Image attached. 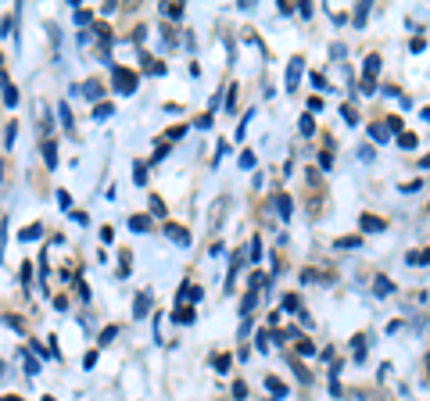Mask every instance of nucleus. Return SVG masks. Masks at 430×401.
<instances>
[{"mask_svg":"<svg viewBox=\"0 0 430 401\" xmlns=\"http://www.w3.org/2000/svg\"><path fill=\"white\" fill-rule=\"evenodd\" d=\"M0 94H4V104H7V107H14V104L22 100L18 86H14V79H11V75H7L4 68H0Z\"/></svg>","mask_w":430,"mask_h":401,"instance_id":"obj_2","label":"nucleus"},{"mask_svg":"<svg viewBox=\"0 0 430 401\" xmlns=\"http://www.w3.org/2000/svg\"><path fill=\"white\" fill-rule=\"evenodd\" d=\"M151 215H129V229H136V233H151Z\"/></svg>","mask_w":430,"mask_h":401,"instance_id":"obj_9","label":"nucleus"},{"mask_svg":"<svg viewBox=\"0 0 430 401\" xmlns=\"http://www.w3.org/2000/svg\"><path fill=\"white\" fill-rule=\"evenodd\" d=\"M83 365H86V369H94V365H97V348H94V351H86V358H83Z\"/></svg>","mask_w":430,"mask_h":401,"instance_id":"obj_49","label":"nucleus"},{"mask_svg":"<svg viewBox=\"0 0 430 401\" xmlns=\"http://www.w3.org/2000/svg\"><path fill=\"white\" fill-rule=\"evenodd\" d=\"M301 72H305V61L301 57H294L287 65V90H298V79H301Z\"/></svg>","mask_w":430,"mask_h":401,"instance_id":"obj_5","label":"nucleus"},{"mask_svg":"<svg viewBox=\"0 0 430 401\" xmlns=\"http://www.w3.org/2000/svg\"><path fill=\"white\" fill-rule=\"evenodd\" d=\"M405 261H409V265H420V269H423V265H427V248L409 251V258H405Z\"/></svg>","mask_w":430,"mask_h":401,"instance_id":"obj_24","label":"nucleus"},{"mask_svg":"<svg viewBox=\"0 0 430 401\" xmlns=\"http://www.w3.org/2000/svg\"><path fill=\"white\" fill-rule=\"evenodd\" d=\"M40 233H43V226H40V222H33V226H25V229H22L18 237H22V240H36Z\"/></svg>","mask_w":430,"mask_h":401,"instance_id":"obj_31","label":"nucleus"},{"mask_svg":"<svg viewBox=\"0 0 430 401\" xmlns=\"http://www.w3.org/2000/svg\"><path fill=\"white\" fill-rule=\"evenodd\" d=\"M111 115H115V104H111V100H101V104L94 107V118H97V122H104V118H111Z\"/></svg>","mask_w":430,"mask_h":401,"instance_id":"obj_16","label":"nucleus"},{"mask_svg":"<svg viewBox=\"0 0 430 401\" xmlns=\"http://www.w3.org/2000/svg\"><path fill=\"white\" fill-rule=\"evenodd\" d=\"M319 168L322 172H333V150H319Z\"/></svg>","mask_w":430,"mask_h":401,"instance_id":"obj_26","label":"nucleus"},{"mask_svg":"<svg viewBox=\"0 0 430 401\" xmlns=\"http://www.w3.org/2000/svg\"><path fill=\"white\" fill-rule=\"evenodd\" d=\"M57 204H61V208H65V211L72 208V197H68V190H57Z\"/></svg>","mask_w":430,"mask_h":401,"instance_id":"obj_44","label":"nucleus"},{"mask_svg":"<svg viewBox=\"0 0 430 401\" xmlns=\"http://www.w3.org/2000/svg\"><path fill=\"white\" fill-rule=\"evenodd\" d=\"M0 68H4V54H0Z\"/></svg>","mask_w":430,"mask_h":401,"instance_id":"obj_55","label":"nucleus"},{"mask_svg":"<svg viewBox=\"0 0 430 401\" xmlns=\"http://www.w3.org/2000/svg\"><path fill=\"white\" fill-rule=\"evenodd\" d=\"M151 301H155V298H151L147 290H144V294H136V301H133V319H144V315L151 312Z\"/></svg>","mask_w":430,"mask_h":401,"instance_id":"obj_6","label":"nucleus"},{"mask_svg":"<svg viewBox=\"0 0 430 401\" xmlns=\"http://www.w3.org/2000/svg\"><path fill=\"white\" fill-rule=\"evenodd\" d=\"M359 244H362L359 237H344V240H337L333 248H337V251H348V248H359Z\"/></svg>","mask_w":430,"mask_h":401,"instance_id":"obj_36","label":"nucleus"},{"mask_svg":"<svg viewBox=\"0 0 430 401\" xmlns=\"http://www.w3.org/2000/svg\"><path fill=\"white\" fill-rule=\"evenodd\" d=\"M276 211H280V219H290V215H294V200L287 194H276Z\"/></svg>","mask_w":430,"mask_h":401,"instance_id":"obj_8","label":"nucleus"},{"mask_svg":"<svg viewBox=\"0 0 430 401\" xmlns=\"http://www.w3.org/2000/svg\"><path fill=\"white\" fill-rule=\"evenodd\" d=\"M194 319H197V312H194L190 304H187V308H176V315H172V322H179V326H190Z\"/></svg>","mask_w":430,"mask_h":401,"instance_id":"obj_13","label":"nucleus"},{"mask_svg":"<svg viewBox=\"0 0 430 401\" xmlns=\"http://www.w3.org/2000/svg\"><path fill=\"white\" fill-rule=\"evenodd\" d=\"M161 11L168 14V18H176V22L183 18V4H179V0H168V4H161Z\"/></svg>","mask_w":430,"mask_h":401,"instance_id":"obj_21","label":"nucleus"},{"mask_svg":"<svg viewBox=\"0 0 430 401\" xmlns=\"http://www.w3.org/2000/svg\"><path fill=\"white\" fill-rule=\"evenodd\" d=\"M136 72H129L126 65H115L111 68V86H115V94H122V97H129V94H136Z\"/></svg>","mask_w":430,"mask_h":401,"instance_id":"obj_1","label":"nucleus"},{"mask_svg":"<svg viewBox=\"0 0 430 401\" xmlns=\"http://www.w3.org/2000/svg\"><path fill=\"white\" fill-rule=\"evenodd\" d=\"M165 154H168V144H158V147H155V158H151V165H158ZM151 165H147V168H151Z\"/></svg>","mask_w":430,"mask_h":401,"instance_id":"obj_41","label":"nucleus"},{"mask_svg":"<svg viewBox=\"0 0 430 401\" xmlns=\"http://www.w3.org/2000/svg\"><path fill=\"white\" fill-rule=\"evenodd\" d=\"M215 369H219V373H229V354H219V358H215Z\"/></svg>","mask_w":430,"mask_h":401,"instance_id":"obj_46","label":"nucleus"},{"mask_svg":"<svg viewBox=\"0 0 430 401\" xmlns=\"http://www.w3.org/2000/svg\"><path fill=\"white\" fill-rule=\"evenodd\" d=\"M57 115H61V122H65V129H72V126H75V118H72V107H68V104H57Z\"/></svg>","mask_w":430,"mask_h":401,"instance_id":"obj_28","label":"nucleus"},{"mask_svg":"<svg viewBox=\"0 0 430 401\" xmlns=\"http://www.w3.org/2000/svg\"><path fill=\"white\" fill-rule=\"evenodd\" d=\"M4 326L14 330V333H25V326H22V319H18V315H4Z\"/></svg>","mask_w":430,"mask_h":401,"instance_id":"obj_34","label":"nucleus"},{"mask_svg":"<svg viewBox=\"0 0 430 401\" xmlns=\"http://www.w3.org/2000/svg\"><path fill=\"white\" fill-rule=\"evenodd\" d=\"M294 351H298V354H316V344L309 341V337H298V344H294Z\"/></svg>","mask_w":430,"mask_h":401,"instance_id":"obj_25","label":"nucleus"},{"mask_svg":"<svg viewBox=\"0 0 430 401\" xmlns=\"http://www.w3.org/2000/svg\"><path fill=\"white\" fill-rule=\"evenodd\" d=\"M233 398H237V401H244V398H248V383H244V380H237V383H233Z\"/></svg>","mask_w":430,"mask_h":401,"instance_id":"obj_39","label":"nucleus"},{"mask_svg":"<svg viewBox=\"0 0 430 401\" xmlns=\"http://www.w3.org/2000/svg\"><path fill=\"white\" fill-rule=\"evenodd\" d=\"M283 312H298V294H287L283 298Z\"/></svg>","mask_w":430,"mask_h":401,"instance_id":"obj_42","label":"nucleus"},{"mask_svg":"<svg viewBox=\"0 0 430 401\" xmlns=\"http://www.w3.org/2000/svg\"><path fill=\"white\" fill-rule=\"evenodd\" d=\"M75 22H79V25H90V22H94V11L79 7V11H75Z\"/></svg>","mask_w":430,"mask_h":401,"instance_id":"obj_38","label":"nucleus"},{"mask_svg":"<svg viewBox=\"0 0 430 401\" xmlns=\"http://www.w3.org/2000/svg\"><path fill=\"white\" fill-rule=\"evenodd\" d=\"M351 351H355V362H366V337L362 333L351 337Z\"/></svg>","mask_w":430,"mask_h":401,"instance_id":"obj_17","label":"nucleus"},{"mask_svg":"<svg viewBox=\"0 0 430 401\" xmlns=\"http://www.w3.org/2000/svg\"><path fill=\"white\" fill-rule=\"evenodd\" d=\"M362 94H376V79H362Z\"/></svg>","mask_w":430,"mask_h":401,"instance_id":"obj_51","label":"nucleus"},{"mask_svg":"<svg viewBox=\"0 0 430 401\" xmlns=\"http://www.w3.org/2000/svg\"><path fill=\"white\" fill-rule=\"evenodd\" d=\"M398 147H402V150H416L420 147V136L416 133H398Z\"/></svg>","mask_w":430,"mask_h":401,"instance_id":"obj_15","label":"nucleus"},{"mask_svg":"<svg viewBox=\"0 0 430 401\" xmlns=\"http://www.w3.org/2000/svg\"><path fill=\"white\" fill-rule=\"evenodd\" d=\"M240 261H244V251H233V254H229V283H233V276H237V269H240Z\"/></svg>","mask_w":430,"mask_h":401,"instance_id":"obj_27","label":"nucleus"},{"mask_svg":"<svg viewBox=\"0 0 430 401\" xmlns=\"http://www.w3.org/2000/svg\"><path fill=\"white\" fill-rule=\"evenodd\" d=\"M0 401H25V398H22V394H4Z\"/></svg>","mask_w":430,"mask_h":401,"instance_id":"obj_52","label":"nucleus"},{"mask_svg":"<svg viewBox=\"0 0 430 401\" xmlns=\"http://www.w3.org/2000/svg\"><path fill=\"white\" fill-rule=\"evenodd\" d=\"M0 376H4V362H0Z\"/></svg>","mask_w":430,"mask_h":401,"instance_id":"obj_56","label":"nucleus"},{"mask_svg":"<svg viewBox=\"0 0 430 401\" xmlns=\"http://www.w3.org/2000/svg\"><path fill=\"white\" fill-rule=\"evenodd\" d=\"M147 211H151V219H165V215H168V208H165L161 197H151V200H147Z\"/></svg>","mask_w":430,"mask_h":401,"instance_id":"obj_12","label":"nucleus"},{"mask_svg":"<svg viewBox=\"0 0 430 401\" xmlns=\"http://www.w3.org/2000/svg\"><path fill=\"white\" fill-rule=\"evenodd\" d=\"M22 362H25V373H29V376H36V373H40V362L33 358V354H29V348H22Z\"/></svg>","mask_w":430,"mask_h":401,"instance_id":"obj_20","label":"nucleus"},{"mask_svg":"<svg viewBox=\"0 0 430 401\" xmlns=\"http://www.w3.org/2000/svg\"><path fill=\"white\" fill-rule=\"evenodd\" d=\"M376 72H380V54H370L366 57V75L362 79H376Z\"/></svg>","mask_w":430,"mask_h":401,"instance_id":"obj_19","label":"nucleus"},{"mask_svg":"<svg viewBox=\"0 0 430 401\" xmlns=\"http://www.w3.org/2000/svg\"><path fill=\"white\" fill-rule=\"evenodd\" d=\"M115 337H118V326H108V330L101 333V341H97V348H108V344L115 341Z\"/></svg>","mask_w":430,"mask_h":401,"instance_id":"obj_32","label":"nucleus"},{"mask_svg":"<svg viewBox=\"0 0 430 401\" xmlns=\"http://www.w3.org/2000/svg\"><path fill=\"white\" fill-rule=\"evenodd\" d=\"M255 301H258V294L251 290V294H244V301H240V315H248L251 308H255Z\"/></svg>","mask_w":430,"mask_h":401,"instance_id":"obj_33","label":"nucleus"},{"mask_svg":"<svg viewBox=\"0 0 430 401\" xmlns=\"http://www.w3.org/2000/svg\"><path fill=\"white\" fill-rule=\"evenodd\" d=\"M226 204H229L226 197H219V200H215V208H212V215H208V226H212V233H219V226H222V219H226Z\"/></svg>","mask_w":430,"mask_h":401,"instance_id":"obj_3","label":"nucleus"},{"mask_svg":"<svg viewBox=\"0 0 430 401\" xmlns=\"http://www.w3.org/2000/svg\"><path fill=\"white\" fill-rule=\"evenodd\" d=\"M373 294H376V298H391V294H394L391 276H376V280H373Z\"/></svg>","mask_w":430,"mask_h":401,"instance_id":"obj_7","label":"nucleus"},{"mask_svg":"<svg viewBox=\"0 0 430 401\" xmlns=\"http://www.w3.org/2000/svg\"><path fill=\"white\" fill-rule=\"evenodd\" d=\"M0 183H4V161H0Z\"/></svg>","mask_w":430,"mask_h":401,"instance_id":"obj_53","label":"nucleus"},{"mask_svg":"<svg viewBox=\"0 0 430 401\" xmlns=\"http://www.w3.org/2000/svg\"><path fill=\"white\" fill-rule=\"evenodd\" d=\"M248 258L251 261H262V240H258V237H251V244H248Z\"/></svg>","mask_w":430,"mask_h":401,"instance_id":"obj_23","label":"nucleus"},{"mask_svg":"<svg viewBox=\"0 0 430 401\" xmlns=\"http://www.w3.org/2000/svg\"><path fill=\"white\" fill-rule=\"evenodd\" d=\"M43 401H57V398H51V394H43Z\"/></svg>","mask_w":430,"mask_h":401,"instance_id":"obj_54","label":"nucleus"},{"mask_svg":"<svg viewBox=\"0 0 430 401\" xmlns=\"http://www.w3.org/2000/svg\"><path fill=\"white\" fill-rule=\"evenodd\" d=\"M14 136H18V126H14V122H7V133H4V147H7V150L14 147Z\"/></svg>","mask_w":430,"mask_h":401,"instance_id":"obj_35","label":"nucleus"},{"mask_svg":"<svg viewBox=\"0 0 430 401\" xmlns=\"http://www.w3.org/2000/svg\"><path fill=\"white\" fill-rule=\"evenodd\" d=\"M255 348H258V351H269V333H258V337H255Z\"/></svg>","mask_w":430,"mask_h":401,"instance_id":"obj_45","label":"nucleus"},{"mask_svg":"<svg viewBox=\"0 0 430 401\" xmlns=\"http://www.w3.org/2000/svg\"><path fill=\"white\" fill-rule=\"evenodd\" d=\"M248 333H251V319L244 315V319H240V341H244V337H248Z\"/></svg>","mask_w":430,"mask_h":401,"instance_id":"obj_50","label":"nucleus"},{"mask_svg":"<svg viewBox=\"0 0 430 401\" xmlns=\"http://www.w3.org/2000/svg\"><path fill=\"white\" fill-rule=\"evenodd\" d=\"M165 233H168V237H172L176 244H183V248H190V233H187V229H179V226H168V229H165Z\"/></svg>","mask_w":430,"mask_h":401,"instance_id":"obj_18","label":"nucleus"},{"mask_svg":"<svg viewBox=\"0 0 430 401\" xmlns=\"http://www.w3.org/2000/svg\"><path fill=\"white\" fill-rule=\"evenodd\" d=\"M43 161H47V168H57V144L54 140H43Z\"/></svg>","mask_w":430,"mask_h":401,"instance_id":"obj_11","label":"nucleus"},{"mask_svg":"<svg viewBox=\"0 0 430 401\" xmlns=\"http://www.w3.org/2000/svg\"><path fill=\"white\" fill-rule=\"evenodd\" d=\"M83 94H86L90 100H101V97H104V86H101V79H86V83H83Z\"/></svg>","mask_w":430,"mask_h":401,"instance_id":"obj_10","label":"nucleus"},{"mask_svg":"<svg viewBox=\"0 0 430 401\" xmlns=\"http://www.w3.org/2000/svg\"><path fill=\"white\" fill-rule=\"evenodd\" d=\"M266 391H269L272 398H287V383H280L276 376H266Z\"/></svg>","mask_w":430,"mask_h":401,"instance_id":"obj_14","label":"nucleus"},{"mask_svg":"<svg viewBox=\"0 0 430 401\" xmlns=\"http://www.w3.org/2000/svg\"><path fill=\"white\" fill-rule=\"evenodd\" d=\"M383 133H387V136H391V133H405L402 115H391V118H387V126H383Z\"/></svg>","mask_w":430,"mask_h":401,"instance_id":"obj_22","label":"nucleus"},{"mask_svg":"<svg viewBox=\"0 0 430 401\" xmlns=\"http://www.w3.org/2000/svg\"><path fill=\"white\" fill-rule=\"evenodd\" d=\"M359 226L366 229V233H383V229H387V222L376 219V215H370V211H362V215H359Z\"/></svg>","mask_w":430,"mask_h":401,"instance_id":"obj_4","label":"nucleus"},{"mask_svg":"<svg viewBox=\"0 0 430 401\" xmlns=\"http://www.w3.org/2000/svg\"><path fill=\"white\" fill-rule=\"evenodd\" d=\"M240 168H255V154H251V150L240 154Z\"/></svg>","mask_w":430,"mask_h":401,"instance_id":"obj_43","label":"nucleus"},{"mask_svg":"<svg viewBox=\"0 0 430 401\" xmlns=\"http://www.w3.org/2000/svg\"><path fill=\"white\" fill-rule=\"evenodd\" d=\"M341 115H344V122H359V118H355V107H351V104L341 107Z\"/></svg>","mask_w":430,"mask_h":401,"instance_id":"obj_47","label":"nucleus"},{"mask_svg":"<svg viewBox=\"0 0 430 401\" xmlns=\"http://www.w3.org/2000/svg\"><path fill=\"white\" fill-rule=\"evenodd\" d=\"M370 136L376 144H387V133H383V126H370Z\"/></svg>","mask_w":430,"mask_h":401,"instance_id":"obj_40","label":"nucleus"},{"mask_svg":"<svg viewBox=\"0 0 430 401\" xmlns=\"http://www.w3.org/2000/svg\"><path fill=\"white\" fill-rule=\"evenodd\" d=\"M366 14H370V4H359V7H355V14H351V22H355V25H362V22H366Z\"/></svg>","mask_w":430,"mask_h":401,"instance_id":"obj_37","label":"nucleus"},{"mask_svg":"<svg viewBox=\"0 0 430 401\" xmlns=\"http://www.w3.org/2000/svg\"><path fill=\"white\" fill-rule=\"evenodd\" d=\"M298 129H301V136H312V133H316V122H312V115H301Z\"/></svg>","mask_w":430,"mask_h":401,"instance_id":"obj_29","label":"nucleus"},{"mask_svg":"<svg viewBox=\"0 0 430 401\" xmlns=\"http://www.w3.org/2000/svg\"><path fill=\"white\" fill-rule=\"evenodd\" d=\"M133 172H136L133 179H136V183H140V187H144V183L151 179V176H147V161H136V165H133Z\"/></svg>","mask_w":430,"mask_h":401,"instance_id":"obj_30","label":"nucleus"},{"mask_svg":"<svg viewBox=\"0 0 430 401\" xmlns=\"http://www.w3.org/2000/svg\"><path fill=\"white\" fill-rule=\"evenodd\" d=\"M183 133H187V126H172V129H168L165 136H168V140H179V136H183Z\"/></svg>","mask_w":430,"mask_h":401,"instance_id":"obj_48","label":"nucleus"}]
</instances>
